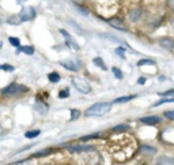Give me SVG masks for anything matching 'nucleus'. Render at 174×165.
<instances>
[{"instance_id": "38", "label": "nucleus", "mask_w": 174, "mask_h": 165, "mask_svg": "<svg viewBox=\"0 0 174 165\" xmlns=\"http://www.w3.org/2000/svg\"><path fill=\"white\" fill-rule=\"evenodd\" d=\"M2 47H3V44H2V42H0V48H2Z\"/></svg>"}, {"instance_id": "4", "label": "nucleus", "mask_w": 174, "mask_h": 165, "mask_svg": "<svg viewBox=\"0 0 174 165\" xmlns=\"http://www.w3.org/2000/svg\"><path fill=\"white\" fill-rule=\"evenodd\" d=\"M72 85L76 87V90H79L80 93H83V94H87V93L91 90L90 83L82 77H74L72 78Z\"/></svg>"}, {"instance_id": "1", "label": "nucleus", "mask_w": 174, "mask_h": 165, "mask_svg": "<svg viewBox=\"0 0 174 165\" xmlns=\"http://www.w3.org/2000/svg\"><path fill=\"white\" fill-rule=\"evenodd\" d=\"M109 150L118 161H125L131 158L136 152V142L132 136L124 134H116V136L110 139Z\"/></svg>"}, {"instance_id": "15", "label": "nucleus", "mask_w": 174, "mask_h": 165, "mask_svg": "<svg viewBox=\"0 0 174 165\" xmlns=\"http://www.w3.org/2000/svg\"><path fill=\"white\" fill-rule=\"evenodd\" d=\"M174 102V97H163L161 98L159 101H156L154 106H159V105H163V104H173Z\"/></svg>"}, {"instance_id": "34", "label": "nucleus", "mask_w": 174, "mask_h": 165, "mask_svg": "<svg viewBox=\"0 0 174 165\" xmlns=\"http://www.w3.org/2000/svg\"><path fill=\"white\" fill-rule=\"evenodd\" d=\"M168 7L170 11L174 12V0H168Z\"/></svg>"}, {"instance_id": "24", "label": "nucleus", "mask_w": 174, "mask_h": 165, "mask_svg": "<svg viewBox=\"0 0 174 165\" xmlns=\"http://www.w3.org/2000/svg\"><path fill=\"white\" fill-rule=\"evenodd\" d=\"M163 116H165L168 120H172L174 122V109H170V111H165L163 112Z\"/></svg>"}, {"instance_id": "14", "label": "nucleus", "mask_w": 174, "mask_h": 165, "mask_svg": "<svg viewBox=\"0 0 174 165\" xmlns=\"http://www.w3.org/2000/svg\"><path fill=\"white\" fill-rule=\"evenodd\" d=\"M142 154H147V156H154L156 153V149L155 147H151V146H147V145H143L142 149H140Z\"/></svg>"}, {"instance_id": "13", "label": "nucleus", "mask_w": 174, "mask_h": 165, "mask_svg": "<svg viewBox=\"0 0 174 165\" xmlns=\"http://www.w3.org/2000/svg\"><path fill=\"white\" fill-rule=\"evenodd\" d=\"M129 130H131V127L128 124H118V126H114L112 128V131L114 134H124V132H128Z\"/></svg>"}, {"instance_id": "6", "label": "nucleus", "mask_w": 174, "mask_h": 165, "mask_svg": "<svg viewBox=\"0 0 174 165\" xmlns=\"http://www.w3.org/2000/svg\"><path fill=\"white\" fill-rule=\"evenodd\" d=\"M18 15L20 18V22H27V20L34 19V16H36V10H34L33 7H23L22 11H20Z\"/></svg>"}, {"instance_id": "8", "label": "nucleus", "mask_w": 174, "mask_h": 165, "mask_svg": "<svg viewBox=\"0 0 174 165\" xmlns=\"http://www.w3.org/2000/svg\"><path fill=\"white\" fill-rule=\"evenodd\" d=\"M68 149H70L71 153H80V152H91V150H94V147L91 145H71Z\"/></svg>"}, {"instance_id": "18", "label": "nucleus", "mask_w": 174, "mask_h": 165, "mask_svg": "<svg viewBox=\"0 0 174 165\" xmlns=\"http://www.w3.org/2000/svg\"><path fill=\"white\" fill-rule=\"evenodd\" d=\"M135 98V96H127V97H118V98H116L114 100V102L116 104H122V102H128V101H131V100H134Z\"/></svg>"}, {"instance_id": "37", "label": "nucleus", "mask_w": 174, "mask_h": 165, "mask_svg": "<svg viewBox=\"0 0 174 165\" xmlns=\"http://www.w3.org/2000/svg\"><path fill=\"white\" fill-rule=\"evenodd\" d=\"M18 3H22V2H26V0H16Z\"/></svg>"}, {"instance_id": "5", "label": "nucleus", "mask_w": 174, "mask_h": 165, "mask_svg": "<svg viewBox=\"0 0 174 165\" xmlns=\"http://www.w3.org/2000/svg\"><path fill=\"white\" fill-rule=\"evenodd\" d=\"M60 66H63L64 68L70 71H78L79 68L82 67V60L80 59H68V60H64V61H60Z\"/></svg>"}, {"instance_id": "9", "label": "nucleus", "mask_w": 174, "mask_h": 165, "mask_svg": "<svg viewBox=\"0 0 174 165\" xmlns=\"http://www.w3.org/2000/svg\"><path fill=\"white\" fill-rule=\"evenodd\" d=\"M140 123L146 126H156L161 123V118L159 116H146V118L140 119Z\"/></svg>"}, {"instance_id": "30", "label": "nucleus", "mask_w": 174, "mask_h": 165, "mask_svg": "<svg viewBox=\"0 0 174 165\" xmlns=\"http://www.w3.org/2000/svg\"><path fill=\"white\" fill-rule=\"evenodd\" d=\"M79 116H80V111H78V109H72L71 111V120H76Z\"/></svg>"}, {"instance_id": "23", "label": "nucleus", "mask_w": 174, "mask_h": 165, "mask_svg": "<svg viewBox=\"0 0 174 165\" xmlns=\"http://www.w3.org/2000/svg\"><path fill=\"white\" fill-rule=\"evenodd\" d=\"M144 64H150V66H154L155 61H154V60H151V59H142V60H139V61H138V66H139V67L144 66Z\"/></svg>"}, {"instance_id": "17", "label": "nucleus", "mask_w": 174, "mask_h": 165, "mask_svg": "<svg viewBox=\"0 0 174 165\" xmlns=\"http://www.w3.org/2000/svg\"><path fill=\"white\" fill-rule=\"evenodd\" d=\"M34 109H36L38 113H41V115H44V113H46V111H48V106L46 105H44V104H36V106H34Z\"/></svg>"}, {"instance_id": "11", "label": "nucleus", "mask_w": 174, "mask_h": 165, "mask_svg": "<svg viewBox=\"0 0 174 165\" xmlns=\"http://www.w3.org/2000/svg\"><path fill=\"white\" fill-rule=\"evenodd\" d=\"M142 14H143V11H142V8H134V10H131L129 11V20L131 22H138L139 19L142 18Z\"/></svg>"}, {"instance_id": "10", "label": "nucleus", "mask_w": 174, "mask_h": 165, "mask_svg": "<svg viewBox=\"0 0 174 165\" xmlns=\"http://www.w3.org/2000/svg\"><path fill=\"white\" fill-rule=\"evenodd\" d=\"M155 165H174V157L170 156H161L155 161Z\"/></svg>"}, {"instance_id": "35", "label": "nucleus", "mask_w": 174, "mask_h": 165, "mask_svg": "<svg viewBox=\"0 0 174 165\" xmlns=\"http://www.w3.org/2000/svg\"><path fill=\"white\" fill-rule=\"evenodd\" d=\"M144 82H146V78H139V81H138V83H140V85H143V83H144Z\"/></svg>"}, {"instance_id": "31", "label": "nucleus", "mask_w": 174, "mask_h": 165, "mask_svg": "<svg viewBox=\"0 0 174 165\" xmlns=\"http://www.w3.org/2000/svg\"><path fill=\"white\" fill-rule=\"evenodd\" d=\"M0 70H4V71H8V73H12L14 67L10 66V64H3V66H0Z\"/></svg>"}, {"instance_id": "32", "label": "nucleus", "mask_w": 174, "mask_h": 165, "mask_svg": "<svg viewBox=\"0 0 174 165\" xmlns=\"http://www.w3.org/2000/svg\"><path fill=\"white\" fill-rule=\"evenodd\" d=\"M68 96H70V91L67 90V89H63V90H61L60 93H59V97L60 98H64V97H68Z\"/></svg>"}, {"instance_id": "26", "label": "nucleus", "mask_w": 174, "mask_h": 165, "mask_svg": "<svg viewBox=\"0 0 174 165\" xmlns=\"http://www.w3.org/2000/svg\"><path fill=\"white\" fill-rule=\"evenodd\" d=\"M95 138H100V132H94V134H91V135L82 136V140H90V139H95Z\"/></svg>"}, {"instance_id": "36", "label": "nucleus", "mask_w": 174, "mask_h": 165, "mask_svg": "<svg viewBox=\"0 0 174 165\" xmlns=\"http://www.w3.org/2000/svg\"><path fill=\"white\" fill-rule=\"evenodd\" d=\"M172 26H173V29H174V18H173V20H172Z\"/></svg>"}, {"instance_id": "22", "label": "nucleus", "mask_w": 174, "mask_h": 165, "mask_svg": "<svg viewBox=\"0 0 174 165\" xmlns=\"http://www.w3.org/2000/svg\"><path fill=\"white\" fill-rule=\"evenodd\" d=\"M48 78H49L50 82H54V83H56V82L60 81V74L59 73H50L48 75Z\"/></svg>"}, {"instance_id": "20", "label": "nucleus", "mask_w": 174, "mask_h": 165, "mask_svg": "<svg viewBox=\"0 0 174 165\" xmlns=\"http://www.w3.org/2000/svg\"><path fill=\"white\" fill-rule=\"evenodd\" d=\"M50 153H53V149H45V150H41V152L36 153L34 157H46V156H49Z\"/></svg>"}, {"instance_id": "29", "label": "nucleus", "mask_w": 174, "mask_h": 165, "mask_svg": "<svg viewBox=\"0 0 174 165\" xmlns=\"http://www.w3.org/2000/svg\"><path fill=\"white\" fill-rule=\"evenodd\" d=\"M112 71H113V74H114V77L117 78V79H122V73L120 70H118L117 67H113L112 68Z\"/></svg>"}, {"instance_id": "3", "label": "nucleus", "mask_w": 174, "mask_h": 165, "mask_svg": "<svg viewBox=\"0 0 174 165\" xmlns=\"http://www.w3.org/2000/svg\"><path fill=\"white\" fill-rule=\"evenodd\" d=\"M27 91V87L26 86H22V85H18V83H11L10 86H7V87L3 89V94L4 96H11V97H14V96H19L22 94V93H26Z\"/></svg>"}, {"instance_id": "2", "label": "nucleus", "mask_w": 174, "mask_h": 165, "mask_svg": "<svg viewBox=\"0 0 174 165\" xmlns=\"http://www.w3.org/2000/svg\"><path fill=\"white\" fill-rule=\"evenodd\" d=\"M110 108H112V104H109V102H98V104L91 105L87 109L86 115L90 116V118H93V116H102L110 111Z\"/></svg>"}, {"instance_id": "28", "label": "nucleus", "mask_w": 174, "mask_h": 165, "mask_svg": "<svg viewBox=\"0 0 174 165\" xmlns=\"http://www.w3.org/2000/svg\"><path fill=\"white\" fill-rule=\"evenodd\" d=\"M159 96H162V97H174V89H170V90L159 93Z\"/></svg>"}, {"instance_id": "33", "label": "nucleus", "mask_w": 174, "mask_h": 165, "mask_svg": "<svg viewBox=\"0 0 174 165\" xmlns=\"http://www.w3.org/2000/svg\"><path fill=\"white\" fill-rule=\"evenodd\" d=\"M116 53L118 55V56H121L122 59H124V48H117V49H116Z\"/></svg>"}, {"instance_id": "25", "label": "nucleus", "mask_w": 174, "mask_h": 165, "mask_svg": "<svg viewBox=\"0 0 174 165\" xmlns=\"http://www.w3.org/2000/svg\"><path fill=\"white\" fill-rule=\"evenodd\" d=\"M94 64H97V66H100V67L102 68V70H108V68H106V66H105V63H104V61H102V59H101V57H95V59H94Z\"/></svg>"}, {"instance_id": "16", "label": "nucleus", "mask_w": 174, "mask_h": 165, "mask_svg": "<svg viewBox=\"0 0 174 165\" xmlns=\"http://www.w3.org/2000/svg\"><path fill=\"white\" fill-rule=\"evenodd\" d=\"M7 23H10V25H19V23H22L20 22V18H19V15L16 14V15H11L8 19H7Z\"/></svg>"}, {"instance_id": "7", "label": "nucleus", "mask_w": 174, "mask_h": 165, "mask_svg": "<svg viewBox=\"0 0 174 165\" xmlns=\"http://www.w3.org/2000/svg\"><path fill=\"white\" fill-rule=\"evenodd\" d=\"M158 44L161 45V48H163V49H166V51L174 49V40L170 38V37H162V38H159Z\"/></svg>"}, {"instance_id": "27", "label": "nucleus", "mask_w": 174, "mask_h": 165, "mask_svg": "<svg viewBox=\"0 0 174 165\" xmlns=\"http://www.w3.org/2000/svg\"><path fill=\"white\" fill-rule=\"evenodd\" d=\"M8 41H10V44H11L12 47H16V48H19V47H20L19 40H18V38H15V37H10Z\"/></svg>"}, {"instance_id": "21", "label": "nucleus", "mask_w": 174, "mask_h": 165, "mask_svg": "<svg viewBox=\"0 0 174 165\" xmlns=\"http://www.w3.org/2000/svg\"><path fill=\"white\" fill-rule=\"evenodd\" d=\"M40 130H33V131H27L26 134H25V136H26V138H37V136H38L40 135Z\"/></svg>"}, {"instance_id": "19", "label": "nucleus", "mask_w": 174, "mask_h": 165, "mask_svg": "<svg viewBox=\"0 0 174 165\" xmlns=\"http://www.w3.org/2000/svg\"><path fill=\"white\" fill-rule=\"evenodd\" d=\"M19 51L26 55H33L34 53V48L30 45H25V47H19Z\"/></svg>"}, {"instance_id": "12", "label": "nucleus", "mask_w": 174, "mask_h": 165, "mask_svg": "<svg viewBox=\"0 0 174 165\" xmlns=\"http://www.w3.org/2000/svg\"><path fill=\"white\" fill-rule=\"evenodd\" d=\"M109 23H110L113 27H116V29L122 30V32H125V30H127V27L124 26V22H122L120 18H112V19H109Z\"/></svg>"}]
</instances>
